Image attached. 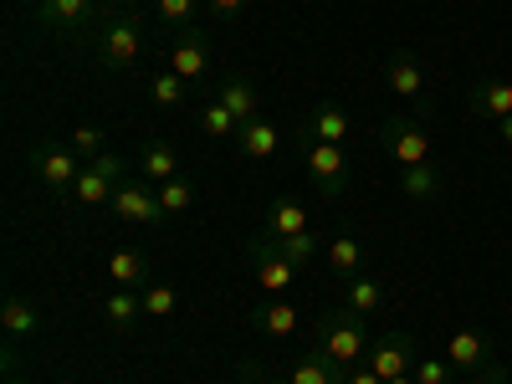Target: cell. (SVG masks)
I'll return each instance as SVG.
<instances>
[{
  "instance_id": "1",
  "label": "cell",
  "mask_w": 512,
  "mask_h": 384,
  "mask_svg": "<svg viewBox=\"0 0 512 384\" xmlns=\"http://www.w3.org/2000/svg\"><path fill=\"white\" fill-rule=\"evenodd\" d=\"M369 318L364 313H354V308H333L323 323H318V354L333 364V369H354V364H364V354H369Z\"/></svg>"
},
{
  "instance_id": "2",
  "label": "cell",
  "mask_w": 512,
  "mask_h": 384,
  "mask_svg": "<svg viewBox=\"0 0 512 384\" xmlns=\"http://www.w3.org/2000/svg\"><path fill=\"white\" fill-rule=\"evenodd\" d=\"M88 41H93V57L113 72H128L144 62V21L134 11H108Z\"/></svg>"
},
{
  "instance_id": "3",
  "label": "cell",
  "mask_w": 512,
  "mask_h": 384,
  "mask_svg": "<svg viewBox=\"0 0 512 384\" xmlns=\"http://www.w3.org/2000/svg\"><path fill=\"white\" fill-rule=\"evenodd\" d=\"M379 144H384V154H390L400 169L431 164V154H436L431 128H425L415 113H390V118H384V123H379Z\"/></svg>"
},
{
  "instance_id": "4",
  "label": "cell",
  "mask_w": 512,
  "mask_h": 384,
  "mask_svg": "<svg viewBox=\"0 0 512 384\" xmlns=\"http://www.w3.org/2000/svg\"><path fill=\"white\" fill-rule=\"evenodd\" d=\"M31 164H36V180L47 185L52 195H72V185L82 175V154L72 144H57V139H36L31 144Z\"/></svg>"
},
{
  "instance_id": "5",
  "label": "cell",
  "mask_w": 512,
  "mask_h": 384,
  "mask_svg": "<svg viewBox=\"0 0 512 384\" xmlns=\"http://www.w3.org/2000/svg\"><path fill=\"white\" fill-rule=\"evenodd\" d=\"M103 16V0H41L36 6V21L57 36H93Z\"/></svg>"
},
{
  "instance_id": "6",
  "label": "cell",
  "mask_w": 512,
  "mask_h": 384,
  "mask_svg": "<svg viewBox=\"0 0 512 384\" xmlns=\"http://www.w3.org/2000/svg\"><path fill=\"white\" fill-rule=\"evenodd\" d=\"M303 164H308V180L323 195H344V185H349V154H344V144H313V139H303Z\"/></svg>"
},
{
  "instance_id": "7",
  "label": "cell",
  "mask_w": 512,
  "mask_h": 384,
  "mask_svg": "<svg viewBox=\"0 0 512 384\" xmlns=\"http://www.w3.org/2000/svg\"><path fill=\"white\" fill-rule=\"evenodd\" d=\"M113 216L123 226H159L164 221V205H159V190H149L144 180H123L113 185Z\"/></svg>"
},
{
  "instance_id": "8",
  "label": "cell",
  "mask_w": 512,
  "mask_h": 384,
  "mask_svg": "<svg viewBox=\"0 0 512 384\" xmlns=\"http://www.w3.org/2000/svg\"><path fill=\"white\" fill-rule=\"evenodd\" d=\"M415 338L410 333H400V328H390V333H379L374 344H369V354H364V364L379 374V379H400V374H410L415 369Z\"/></svg>"
},
{
  "instance_id": "9",
  "label": "cell",
  "mask_w": 512,
  "mask_h": 384,
  "mask_svg": "<svg viewBox=\"0 0 512 384\" xmlns=\"http://www.w3.org/2000/svg\"><path fill=\"white\" fill-rule=\"evenodd\" d=\"M492 354H497V344H492L482 328H456V333L446 338V359H451V369H461V374H482V369L492 364Z\"/></svg>"
},
{
  "instance_id": "10",
  "label": "cell",
  "mask_w": 512,
  "mask_h": 384,
  "mask_svg": "<svg viewBox=\"0 0 512 384\" xmlns=\"http://www.w3.org/2000/svg\"><path fill=\"white\" fill-rule=\"evenodd\" d=\"M251 267H256V282H262L272 297H282V292L297 282V267L277 256L272 236H256V241H251Z\"/></svg>"
},
{
  "instance_id": "11",
  "label": "cell",
  "mask_w": 512,
  "mask_h": 384,
  "mask_svg": "<svg viewBox=\"0 0 512 384\" xmlns=\"http://www.w3.org/2000/svg\"><path fill=\"white\" fill-rule=\"evenodd\" d=\"M246 323H251L256 333H267V338H292L297 323H303V313H297L287 297H267V303H256V308L246 313Z\"/></svg>"
},
{
  "instance_id": "12",
  "label": "cell",
  "mask_w": 512,
  "mask_h": 384,
  "mask_svg": "<svg viewBox=\"0 0 512 384\" xmlns=\"http://www.w3.org/2000/svg\"><path fill=\"white\" fill-rule=\"evenodd\" d=\"M466 103H472L477 118L502 123V118L512 113V82H507V77H482V82H472V88H466Z\"/></svg>"
},
{
  "instance_id": "13",
  "label": "cell",
  "mask_w": 512,
  "mask_h": 384,
  "mask_svg": "<svg viewBox=\"0 0 512 384\" xmlns=\"http://www.w3.org/2000/svg\"><path fill=\"white\" fill-rule=\"evenodd\" d=\"M349 113H344V103H318L313 113H308V123H303V139H313V144H344L349 139Z\"/></svg>"
},
{
  "instance_id": "14",
  "label": "cell",
  "mask_w": 512,
  "mask_h": 384,
  "mask_svg": "<svg viewBox=\"0 0 512 384\" xmlns=\"http://www.w3.org/2000/svg\"><path fill=\"white\" fill-rule=\"evenodd\" d=\"M108 277H113V287H134V292H144V287L154 282V267H149V256H144V251H134V246H113V251H108Z\"/></svg>"
},
{
  "instance_id": "15",
  "label": "cell",
  "mask_w": 512,
  "mask_h": 384,
  "mask_svg": "<svg viewBox=\"0 0 512 384\" xmlns=\"http://www.w3.org/2000/svg\"><path fill=\"white\" fill-rule=\"evenodd\" d=\"M169 72H180L185 82H205L210 77V47H205V36H180L175 47H169Z\"/></svg>"
},
{
  "instance_id": "16",
  "label": "cell",
  "mask_w": 512,
  "mask_h": 384,
  "mask_svg": "<svg viewBox=\"0 0 512 384\" xmlns=\"http://www.w3.org/2000/svg\"><path fill=\"white\" fill-rule=\"evenodd\" d=\"M236 149H241L246 159H256V164L272 159V154H277V123H267L262 113L246 118V123L236 128Z\"/></svg>"
},
{
  "instance_id": "17",
  "label": "cell",
  "mask_w": 512,
  "mask_h": 384,
  "mask_svg": "<svg viewBox=\"0 0 512 384\" xmlns=\"http://www.w3.org/2000/svg\"><path fill=\"white\" fill-rule=\"evenodd\" d=\"M384 88H390L395 98H420V88H425V72H420L415 52H395L390 62H384Z\"/></svg>"
},
{
  "instance_id": "18",
  "label": "cell",
  "mask_w": 512,
  "mask_h": 384,
  "mask_svg": "<svg viewBox=\"0 0 512 384\" xmlns=\"http://www.w3.org/2000/svg\"><path fill=\"white\" fill-rule=\"evenodd\" d=\"M139 175H144V180H154V185L175 180V175H180V154H175V144L149 139V144L139 149Z\"/></svg>"
},
{
  "instance_id": "19",
  "label": "cell",
  "mask_w": 512,
  "mask_h": 384,
  "mask_svg": "<svg viewBox=\"0 0 512 384\" xmlns=\"http://www.w3.org/2000/svg\"><path fill=\"white\" fill-rule=\"evenodd\" d=\"M441 190H446V175H441L436 159H431V164H415V169H400V195H410L415 205L436 200Z\"/></svg>"
},
{
  "instance_id": "20",
  "label": "cell",
  "mask_w": 512,
  "mask_h": 384,
  "mask_svg": "<svg viewBox=\"0 0 512 384\" xmlns=\"http://www.w3.org/2000/svg\"><path fill=\"white\" fill-rule=\"evenodd\" d=\"M313 231V210L303 200H277L267 210V236H303Z\"/></svg>"
},
{
  "instance_id": "21",
  "label": "cell",
  "mask_w": 512,
  "mask_h": 384,
  "mask_svg": "<svg viewBox=\"0 0 512 384\" xmlns=\"http://www.w3.org/2000/svg\"><path fill=\"white\" fill-rule=\"evenodd\" d=\"M287 379H292V384H344L349 369H333L318 349H308L303 359H292V364H287Z\"/></svg>"
},
{
  "instance_id": "22",
  "label": "cell",
  "mask_w": 512,
  "mask_h": 384,
  "mask_svg": "<svg viewBox=\"0 0 512 384\" xmlns=\"http://www.w3.org/2000/svg\"><path fill=\"white\" fill-rule=\"evenodd\" d=\"M328 272H338V277H359V267H364V241L354 236V231H338L333 241H328Z\"/></svg>"
},
{
  "instance_id": "23",
  "label": "cell",
  "mask_w": 512,
  "mask_h": 384,
  "mask_svg": "<svg viewBox=\"0 0 512 384\" xmlns=\"http://www.w3.org/2000/svg\"><path fill=\"white\" fill-rule=\"evenodd\" d=\"M195 123H200L205 139H236V128H241V118H236L221 98H205V103L195 108Z\"/></svg>"
},
{
  "instance_id": "24",
  "label": "cell",
  "mask_w": 512,
  "mask_h": 384,
  "mask_svg": "<svg viewBox=\"0 0 512 384\" xmlns=\"http://www.w3.org/2000/svg\"><path fill=\"white\" fill-rule=\"evenodd\" d=\"M103 318H108V328H134L139 318H144V297L134 292V287H113L108 292V303H103Z\"/></svg>"
},
{
  "instance_id": "25",
  "label": "cell",
  "mask_w": 512,
  "mask_h": 384,
  "mask_svg": "<svg viewBox=\"0 0 512 384\" xmlns=\"http://www.w3.org/2000/svg\"><path fill=\"white\" fill-rule=\"evenodd\" d=\"M216 98H221V103H226V108H231L241 123H246V118H256V108H262V98H256V88H251V82H246L241 72L216 82Z\"/></svg>"
},
{
  "instance_id": "26",
  "label": "cell",
  "mask_w": 512,
  "mask_h": 384,
  "mask_svg": "<svg viewBox=\"0 0 512 384\" xmlns=\"http://www.w3.org/2000/svg\"><path fill=\"white\" fill-rule=\"evenodd\" d=\"M384 303H390V292H384V282H379V277H349V297H344V308H354V313L374 318V313H384Z\"/></svg>"
},
{
  "instance_id": "27",
  "label": "cell",
  "mask_w": 512,
  "mask_h": 384,
  "mask_svg": "<svg viewBox=\"0 0 512 384\" xmlns=\"http://www.w3.org/2000/svg\"><path fill=\"white\" fill-rule=\"evenodd\" d=\"M0 328H6V338H31V333H41L36 303H26V297H6V308H0Z\"/></svg>"
},
{
  "instance_id": "28",
  "label": "cell",
  "mask_w": 512,
  "mask_h": 384,
  "mask_svg": "<svg viewBox=\"0 0 512 384\" xmlns=\"http://www.w3.org/2000/svg\"><path fill=\"white\" fill-rule=\"evenodd\" d=\"M149 103L154 108H185L190 103V82L180 72H154L149 77Z\"/></svg>"
},
{
  "instance_id": "29",
  "label": "cell",
  "mask_w": 512,
  "mask_h": 384,
  "mask_svg": "<svg viewBox=\"0 0 512 384\" xmlns=\"http://www.w3.org/2000/svg\"><path fill=\"white\" fill-rule=\"evenodd\" d=\"M272 246H277L282 262H292L297 272L318 262V236H313V231H303V236H272Z\"/></svg>"
},
{
  "instance_id": "30",
  "label": "cell",
  "mask_w": 512,
  "mask_h": 384,
  "mask_svg": "<svg viewBox=\"0 0 512 384\" xmlns=\"http://www.w3.org/2000/svg\"><path fill=\"white\" fill-rule=\"evenodd\" d=\"M72 200H77V205H108V200H113V185L98 175L93 164H82V175H77V185H72Z\"/></svg>"
},
{
  "instance_id": "31",
  "label": "cell",
  "mask_w": 512,
  "mask_h": 384,
  "mask_svg": "<svg viewBox=\"0 0 512 384\" xmlns=\"http://www.w3.org/2000/svg\"><path fill=\"white\" fill-rule=\"evenodd\" d=\"M159 205H164V216H185V210L195 205V180H190V175L164 180V185H159Z\"/></svg>"
},
{
  "instance_id": "32",
  "label": "cell",
  "mask_w": 512,
  "mask_h": 384,
  "mask_svg": "<svg viewBox=\"0 0 512 384\" xmlns=\"http://www.w3.org/2000/svg\"><path fill=\"white\" fill-rule=\"evenodd\" d=\"M139 297H144V318H175V308H180V292L169 287V282H159V277Z\"/></svg>"
},
{
  "instance_id": "33",
  "label": "cell",
  "mask_w": 512,
  "mask_h": 384,
  "mask_svg": "<svg viewBox=\"0 0 512 384\" xmlns=\"http://www.w3.org/2000/svg\"><path fill=\"white\" fill-rule=\"evenodd\" d=\"M154 16H159L164 26L185 31V26L195 21V0H154Z\"/></svg>"
},
{
  "instance_id": "34",
  "label": "cell",
  "mask_w": 512,
  "mask_h": 384,
  "mask_svg": "<svg viewBox=\"0 0 512 384\" xmlns=\"http://www.w3.org/2000/svg\"><path fill=\"white\" fill-rule=\"evenodd\" d=\"M67 144H72L77 154H88V159L108 149V139H103V128H93V123H77V128H72V139H67Z\"/></svg>"
},
{
  "instance_id": "35",
  "label": "cell",
  "mask_w": 512,
  "mask_h": 384,
  "mask_svg": "<svg viewBox=\"0 0 512 384\" xmlns=\"http://www.w3.org/2000/svg\"><path fill=\"white\" fill-rule=\"evenodd\" d=\"M88 164L98 169V175H103L108 185H123V169H128V164H123V154H113V149H103V154H93Z\"/></svg>"
},
{
  "instance_id": "36",
  "label": "cell",
  "mask_w": 512,
  "mask_h": 384,
  "mask_svg": "<svg viewBox=\"0 0 512 384\" xmlns=\"http://www.w3.org/2000/svg\"><path fill=\"white\" fill-rule=\"evenodd\" d=\"M415 384H451V364H441V359H415Z\"/></svg>"
},
{
  "instance_id": "37",
  "label": "cell",
  "mask_w": 512,
  "mask_h": 384,
  "mask_svg": "<svg viewBox=\"0 0 512 384\" xmlns=\"http://www.w3.org/2000/svg\"><path fill=\"white\" fill-rule=\"evenodd\" d=\"M241 6H246V0H210V16H216V21H231Z\"/></svg>"
},
{
  "instance_id": "38",
  "label": "cell",
  "mask_w": 512,
  "mask_h": 384,
  "mask_svg": "<svg viewBox=\"0 0 512 384\" xmlns=\"http://www.w3.org/2000/svg\"><path fill=\"white\" fill-rule=\"evenodd\" d=\"M472 384H507V369H502V364L492 359V364H487L482 374H472Z\"/></svg>"
},
{
  "instance_id": "39",
  "label": "cell",
  "mask_w": 512,
  "mask_h": 384,
  "mask_svg": "<svg viewBox=\"0 0 512 384\" xmlns=\"http://www.w3.org/2000/svg\"><path fill=\"white\" fill-rule=\"evenodd\" d=\"M344 384H384V379H379L369 364H359V369H349V379H344Z\"/></svg>"
},
{
  "instance_id": "40",
  "label": "cell",
  "mask_w": 512,
  "mask_h": 384,
  "mask_svg": "<svg viewBox=\"0 0 512 384\" xmlns=\"http://www.w3.org/2000/svg\"><path fill=\"white\" fill-rule=\"evenodd\" d=\"M497 139H502V144H507V149H512V113H507V118H502V123H497Z\"/></svg>"
},
{
  "instance_id": "41",
  "label": "cell",
  "mask_w": 512,
  "mask_h": 384,
  "mask_svg": "<svg viewBox=\"0 0 512 384\" xmlns=\"http://www.w3.org/2000/svg\"><path fill=\"white\" fill-rule=\"evenodd\" d=\"M384 384H415V374H400V379H384Z\"/></svg>"
},
{
  "instance_id": "42",
  "label": "cell",
  "mask_w": 512,
  "mask_h": 384,
  "mask_svg": "<svg viewBox=\"0 0 512 384\" xmlns=\"http://www.w3.org/2000/svg\"><path fill=\"white\" fill-rule=\"evenodd\" d=\"M267 384H292V379H287V374H272V379H267Z\"/></svg>"
},
{
  "instance_id": "43",
  "label": "cell",
  "mask_w": 512,
  "mask_h": 384,
  "mask_svg": "<svg viewBox=\"0 0 512 384\" xmlns=\"http://www.w3.org/2000/svg\"><path fill=\"white\" fill-rule=\"evenodd\" d=\"M231 384H256V379H251V374H236V379H231Z\"/></svg>"
},
{
  "instance_id": "44",
  "label": "cell",
  "mask_w": 512,
  "mask_h": 384,
  "mask_svg": "<svg viewBox=\"0 0 512 384\" xmlns=\"http://www.w3.org/2000/svg\"><path fill=\"white\" fill-rule=\"evenodd\" d=\"M6 384H26V379H6Z\"/></svg>"
},
{
  "instance_id": "45",
  "label": "cell",
  "mask_w": 512,
  "mask_h": 384,
  "mask_svg": "<svg viewBox=\"0 0 512 384\" xmlns=\"http://www.w3.org/2000/svg\"><path fill=\"white\" fill-rule=\"evenodd\" d=\"M31 6H41V0H31Z\"/></svg>"
}]
</instances>
